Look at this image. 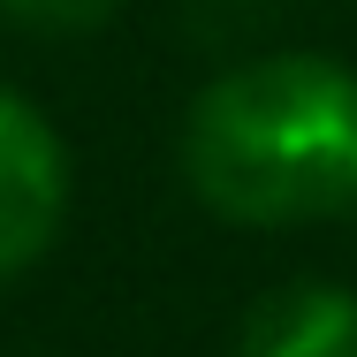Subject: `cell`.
I'll use <instances>...</instances> for the list:
<instances>
[{
	"label": "cell",
	"mask_w": 357,
	"mask_h": 357,
	"mask_svg": "<svg viewBox=\"0 0 357 357\" xmlns=\"http://www.w3.org/2000/svg\"><path fill=\"white\" fill-rule=\"evenodd\" d=\"M190 190L228 220L296 228L357 206V76L327 54H266L213 76L183 130Z\"/></svg>",
	"instance_id": "6da1fadb"
},
{
	"label": "cell",
	"mask_w": 357,
	"mask_h": 357,
	"mask_svg": "<svg viewBox=\"0 0 357 357\" xmlns=\"http://www.w3.org/2000/svg\"><path fill=\"white\" fill-rule=\"evenodd\" d=\"M69 206V152L46 130V114L15 91H0V274L31 266Z\"/></svg>",
	"instance_id": "7a4b0ae2"
},
{
	"label": "cell",
	"mask_w": 357,
	"mask_h": 357,
	"mask_svg": "<svg viewBox=\"0 0 357 357\" xmlns=\"http://www.w3.org/2000/svg\"><path fill=\"white\" fill-rule=\"evenodd\" d=\"M236 357H357V296L335 282H289L251 319Z\"/></svg>",
	"instance_id": "3957f363"
},
{
	"label": "cell",
	"mask_w": 357,
	"mask_h": 357,
	"mask_svg": "<svg viewBox=\"0 0 357 357\" xmlns=\"http://www.w3.org/2000/svg\"><path fill=\"white\" fill-rule=\"evenodd\" d=\"M8 23H31V31H91L114 15V0H0Z\"/></svg>",
	"instance_id": "277c9868"
}]
</instances>
